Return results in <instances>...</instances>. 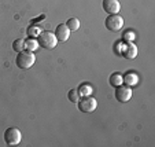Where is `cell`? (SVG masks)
<instances>
[{"instance_id":"e0dca14e","label":"cell","mask_w":155,"mask_h":147,"mask_svg":"<svg viewBox=\"0 0 155 147\" xmlns=\"http://www.w3.org/2000/svg\"><path fill=\"white\" fill-rule=\"evenodd\" d=\"M68 99L70 100V102H73V103H77V102H78V100L81 99V95H80L78 89H76V88L70 89V91L68 92Z\"/></svg>"},{"instance_id":"9c48e42d","label":"cell","mask_w":155,"mask_h":147,"mask_svg":"<svg viewBox=\"0 0 155 147\" xmlns=\"http://www.w3.org/2000/svg\"><path fill=\"white\" fill-rule=\"evenodd\" d=\"M54 33H55L56 40H58V41H62V43H63V41H68V38L70 37V30H69V28L66 26L64 24L58 25Z\"/></svg>"},{"instance_id":"30bf717a","label":"cell","mask_w":155,"mask_h":147,"mask_svg":"<svg viewBox=\"0 0 155 147\" xmlns=\"http://www.w3.org/2000/svg\"><path fill=\"white\" fill-rule=\"evenodd\" d=\"M139 82V76L135 72H128L126 74H124V84L128 87H135Z\"/></svg>"},{"instance_id":"2e32d148","label":"cell","mask_w":155,"mask_h":147,"mask_svg":"<svg viewBox=\"0 0 155 147\" xmlns=\"http://www.w3.org/2000/svg\"><path fill=\"white\" fill-rule=\"evenodd\" d=\"M12 50L15 52H21V51L25 50V40L24 38H17V40L12 41Z\"/></svg>"},{"instance_id":"ba28073f","label":"cell","mask_w":155,"mask_h":147,"mask_svg":"<svg viewBox=\"0 0 155 147\" xmlns=\"http://www.w3.org/2000/svg\"><path fill=\"white\" fill-rule=\"evenodd\" d=\"M103 10L107 12L108 15L110 14H118L121 10V3L118 0H103Z\"/></svg>"},{"instance_id":"8992f818","label":"cell","mask_w":155,"mask_h":147,"mask_svg":"<svg viewBox=\"0 0 155 147\" xmlns=\"http://www.w3.org/2000/svg\"><path fill=\"white\" fill-rule=\"evenodd\" d=\"M21 140H22V133H21V131L18 129V128H7L6 132H4V142H6V144H8V146H17V144L21 143Z\"/></svg>"},{"instance_id":"52a82bcc","label":"cell","mask_w":155,"mask_h":147,"mask_svg":"<svg viewBox=\"0 0 155 147\" xmlns=\"http://www.w3.org/2000/svg\"><path fill=\"white\" fill-rule=\"evenodd\" d=\"M132 95H133V91H132L130 87L124 85V84H122V85L115 87L114 96H115V99H117L118 102H121V103L129 102V100H130V98H132Z\"/></svg>"},{"instance_id":"8fae6325","label":"cell","mask_w":155,"mask_h":147,"mask_svg":"<svg viewBox=\"0 0 155 147\" xmlns=\"http://www.w3.org/2000/svg\"><path fill=\"white\" fill-rule=\"evenodd\" d=\"M108 81H110V84H111L113 87H118V85H122L124 84V76L121 73H113L111 76H110V80H108Z\"/></svg>"},{"instance_id":"3957f363","label":"cell","mask_w":155,"mask_h":147,"mask_svg":"<svg viewBox=\"0 0 155 147\" xmlns=\"http://www.w3.org/2000/svg\"><path fill=\"white\" fill-rule=\"evenodd\" d=\"M37 43L40 47L45 48V50H54L58 44V40L55 37V33L50 32V30H45V32H41L37 37Z\"/></svg>"},{"instance_id":"ac0fdd59","label":"cell","mask_w":155,"mask_h":147,"mask_svg":"<svg viewBox=\"0 0 155 147\" xmlns=\"http://www.w3.org/2000/svg\"><path fill=\"white\" fill-rule=\"evenodd\" d=\"M135 37H136L135 32L132 29H128L122 33V38H121V40L125 41V43H132V41H135Z\"/></svg>"},{"instance_id":"4fadbf2b","label":"cell","mask_w":155,"mask_h":147,"mask_svg":"<svg viewBox=\"0 0 155 147\" xmlns=\"http://www.w3.org/2000/svg\"><path fill=\"white\" fill-rule=\"evenodd\" d=\"M92 85L91 84H87V82H84V84H81V85L78 87V92H80V95H81V98L82 96H89V95L92 94Z\"/></svg>"},{"instance_id":"9a60e30c","label":"cell","mask_w":155,"mask_h":147,"mask_svg":"<svg viewBox=\"0 0 155 147\" xmlns=\"http://www.w3.org/2000/svg\"><path fill=\"white\" fill-rule=\"evenodd\" d=\"M41 32H43V30H41L37 25H30V26L28 28V30H26L28 36H29V37H32V38H37L38 35H40Z\"/></svg>"},{"instance_id":"7c38bea8","label":"cell","mask_w":155,"mask_h":147,"mask_svg":"<svg viewBox=\"0 0 155 147\" xmlns=\"http://www.w3.org/2000/svg\"><path fill=\"white\" fill-rule=\"evenodd\" d=\"M40 47L38 45V43H37V38H32V37H29V38H26L25 40V50H28V51H36L37 48Z\"/></svg>"},{"instance_id":"d6986e66","label":"cell","mask_w":155,"mask_h":147,"mask_svg":"<svg viewBox=\"0 0 155 147\" xmlns=\"http://www.w3.org/2000/svg\"><path fill=\"white\" fill-rule=\"evenodd\" d=\"M44 19H45V15L43 14V15H40L38 18H36V19H32L30 22H32V25H36V24H38L40 21H44Z\"/></svg>"},{"instance_id":"5bb4252c","label":"cell","mask_w":155,"mask_h":147,"mask_svg":"<svg viewBox=\"0 0 155 147\" xmlns=\"http://www.w3.org/2000/svg\"><path fill=\"white\" fill-rule=\"evenodd\" d=\"M64 25L69 28L70 32H76V30H78V28H80V21L77 19V18H69Z\"/></svg>"},{"instance_id":"277c9868","label":"cell","mask_w":155,"mask_h":147,"mask_svg":"<svg viewBox=\"0 0 155 147\" xmlns=\"http://www.w3.org/2000/svg\"><path fill=\"white\" fill-rule=\"evenodd\" d=\"M124 18L120 14H110L104 21V25L110 32H120L124 26Z\"/></svg>"},{"instance_id":"6da1fadb","label":"cell","mask_w":155,"mask_h":147,"mask_svg":"<svg viewBox=\"0 0 155 147\" xmlns=\"http://www.w3.org/2000/svg\"><path fill=\"white\" fill-rule=\"evenodd\" d=\"M36 62V55L32 52V51H28V50H24L18 52L17 58H15V65L18 66L19 69H30Z\"/></svg>"},{"instance_id":"7a4b0ae2","label":"cell","mask_w":155,"mask_h":147,"mask_svg":"<svg viewBox=\"0 0 155 147\" xmlns=\"http://www.w3.org/2000/svg\"><path fill=\"white\" fill-rule=\"evenodd\" d=\"M115 51L126 59H135L137 56V47H136L133 41L132 43H125V41L121 40L120 43H117Z\"/></svg>"},{"instance_id":"5b68a950","label":"cell","mask_w":155,"mask_h":147,"mask_svg":"<svg viewBox=\"0 0 155 147\" xmlns=\"http://www.w3.org/2000/svg\"><path fill=\"white\" fill-rule=\"evenodd\" d=\"M77 105H78V110L82 113H92L96 110L97 107V102L96 99H95L94 96H82L81 99L77 102Z\"/></svg>"}]
</instances>
